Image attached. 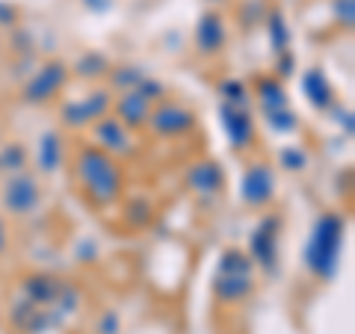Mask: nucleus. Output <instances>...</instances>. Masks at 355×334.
I'll return each mask as SVG.
<instances>
[{"label":"nucleus","instance_id":"obj_1","mask_svg":"<svg viewBox=\"0 0 355 334\" xmlns=\"http://www.w3.org/2000/svg\"><path fill=\"white\" fill-rule=\"evenodd\" d=\"M74 175H77V184H80L83 195L95 207L116 204L121 193H125V172H121L119 160L98 146H83L77 151Z\"/></svg>","mask_w":355,"mask_h":334},{"label":"nucleus","instance_id":"obj_2","mask_svg":"<svg viewBox=\"0 0 355 334\" xmlns=\"http://www.w3.org/2000/svg\"><path fill=\"white\" fill-rule=\"evenodd\" d=\"M343 219L338 213H320L314 228H311L308 246H305V266L320 281H331L340 266L343 249Z\"/></svg>","mask_w":355,"mask_h":334},{"label":"nucleus","instance_id":"obj_3","mask_svg":"<svg viewBox=\"0 0 355 334\" xmlns=\"http://www.w3.org/2000/svg\"><path fill=\"white\" fill-rule=\"evenodd\" d=\"M0 204L12 216H30L42 207V184L36 175L27 169L18 175H9L3 189H0Z\"/></svg>","mask_w":355,"mask_h":334},{"label":"nucleus","instance_id":"obj_4","mask_svg":"<svg viewBox=\"0 0 355 334\" xmlns=\"http://www.w3.org/2000/svg\"><path fill=\"white\" fill-rule=\"evenodd\" d=\"M69 77H71V71H69V65H65L62 60H48L27 80V86H24V92L21 95H24L27 104H51L53 98H60L62 89L69 86Z\"/></svg>","mask_w":355,"mask_h":334},{"label":"nucleus","instance_id":"obj_5","mask_svg":"<svg viewBox=\"0 0 355 334\" xmlns=\"http://www.w3.org/2000/svg\"><path fill=\"white\" fill-rule=\"evenodd\" d=\"M107 113H113V92L110 89H92L83 101H69L62 107V125L71 130H80Z\"/></svg>","mask_w":355,"mask_h":334},{"label":"nucleus","instance_id":"obj_6","mask_svg":"<svg viewBox=\"0 0 355 334\" xmlns=\"http://www.w3.org/2000/svg\"><path fill=\"white\" fill-rule=\"evenodd\" d=\"M146 128H151L157 137H187L196 128V113L178 101H160L151 107Z\"/></svg>","mask_w":355,"mask_h":334},{"label":"nucleus","instance_id":"obj_7","mask_svg":"<svg viewBox=\"0 0 355 334\" xmlns=\"http://www.w3.org/2000/svg\"><path fill=\"white\" fill-rule=\"evenodd\" d=\"M279 231H282L279 216H263L249 237V258L266 272H272L275 261H279Z\"/></svg>","mask_w":355,"mask_h":334},{"label":"nucleus","instance_id":"obj_8","mask_svg":"<svg viewBox=\"0 0 355 334\" xmlns=\"http://www.w3.org/2000/svg\"><path fill=\"white\" fill-rule=\"evenodd\" d=\"M275 195V172L270 163H249L240 181V198L249 207L270 204Z\"/></svg>","mask_w":355,"mask_h":334},{"label":"nucleus","instance_id":"obj_9","mask_svg":"<svg viewBox=\"0 0 355 334\" xmlns=\"http://www.w3.org/2000/svg\"><path fill=\"white\" fill-rule=\"evenodd\" d=\"M219 121H222V130L231 142L234 151H243L252 146L254 139V121H252V113L246 107H234V104H222L219 107Z\"/></svg>","mask_w":355,"mask_h":334},{"label":"nucleus","instance_id":"obj_10","mask_svg":"<svg viewBox=\"0 0 355 334\" xmlns=\"http://www.w3.org/2000/svg\"><path fill=\"white\" fill-rule=\"evenodd\" d=\"M228 42V30H225V18L219 12H202L196 24V48L202 57H216L225 51Z\"/></svg>","mask_w":355,"mask_h":334},{"label":"nucleus","instance_id":"obj_11","mask_svg":"<svg viewBox=\"0 0 355 334\" xmlns=\"http://www.w3.org/2000/svg\"><path fill=\"white\" fill-rule=\"evenodd\" d=\"M151 107H154V104L148 101V98H142L137 89H125V92H121L119 98H113V116H116L128 130L146 128Z\"/></svg>","mask_w":355,"mask_h":334},{"label":"nucleus","instance_id":"obj_12","mask_svg":"<svg viewBox=\"0 0 355 334\" xmlns=\"http://www.w3.org/2000/svg\"><path fill=\"white\" fill-rule=\"evenodd\" d=\"M92 133H95L98 148L110 151L113 157H116V154H128L130 151V130L121 125L113 113H107L98 121H92Z\"/></svg>","mask_w":355,"mask_h":334},{"label":"nucleus","instance_id":"obj_13","mask_svg":"<svg viewBox=\"0 0 355 334\" xmlns=\"http://www.w3.org/2000/svg\"><path fill=\"white\" fill-rule=\"evenodd\" d=\"M62 278L57 275H48V272H36V275H27L24 281H21V293H24V299H30L33 305L39 308H51L53 299L60 296L62 290Z\"/></svg>","mask_w":355,"mask_h":334},{"label":"nucleus","instance_id":"obj_14","mask_svg":"<svg viewBox=\"0 0 355 334\" xmlns=\"http://www.w3.org/2000/svg\"><path fill=\"white\" fill-rule=\"evenodd\" d=\"M187 184H190V189L198 195H216L222 184H225V175H222L219 163L198 160L196 166H190V172H187Z\"/></svg>","mask_w":355,"mask_h":334},{"label":"nucleus","instance_id":"obj_15","mask_svg":"<svg viewBox=\"0 0 355 334\" xmlns=\"http://www.w3.org/2000/svg\"><path fill=\"white\" fill-rule=\"evenodd\" d=\"M302 92L308 98V104L320 109V113H326V109H331V104H335V89H331L329 77L320 69H308L302 74Z\"/></svg>","mask_w":355,"mask_h":334},{"label":"nucleus","instance_id":"obj_16","mask_svg":"<svg viewBox=\"0 0 355 334\" xmlns=\"http://www.w3.org/2000/svg\"><path fill=\"white\" fill-rule=\"evenodd\" d=\"M254 290V281H252V275H216V281H214V296L219 299V302H225V305H237L243 302L246 296H252Z\"/></svg>","mask_w":355,"mask_h":334},{"label":"nucleus","instance_id":"obj_17","mask_svg":"<svg viewBox=\"0 0 355 334\" xmlns=\"http://www.w3.org/2000/svg\"><path fill=\"white\" fill-rule=\"evenodd\" d=\"M36 163H39V169H42L44 175L57 172V166L62 163V137H60L57 130L42 133L39 148H36Z\"/></svg>","mask_w":355,"mask_h":334},{"label":"nucleus","instance_id":"obj_18","mask_svg":"<svg viewBox=\"0 0 355 334\" xmlns=\"http://www.w3.org/2000/svg\"><path fill=\"white\" fill-rule=\"evenodd\" d=\"M30 166V154L24 142H0V175L9 177V175H18Z\"/></svg>","mask_w":355,"mask_h":334},{"label":"nucleus","instance_id":"obj_19","mask_svg":"<svg viewBox=\"0 0 355 334\" xmlns=\"http://www.w3.org/2000/svg\"><path fill=\"white\" fill-rule=\"evenodd\" d=\"M254 95L261 98L263 109H279V107H287V92L279 77H258L254 80Z\"/></svg>","mask_w":355,"mask_h":334},{"label":"nucleus","instance_id":"obj_20","mask_svg":"<svg viewBox=\"0 0 355 334\" xmlns=\"http://www.w3.org/2000/svg\"><path fill=\"white\" fill-rule=\"evenodd\" d=\"M74 71L86 77V80H98V77H107L110 74V60L104 57L101 51H86L80 60H77Z\"/></svg>","mask_w":355,"mask_h":334},{"label":"nucleus","instance_id":"obj_21","mask_svg":"<svg viewBox=\"0 0 355 334\" xmlns=\"http://www.w3.org/2000/svg\"><path fill=\"white\" fill-rule=\"evenodd\" d=\"M266 30H270V44L275 53H284L287 44H291V30H287V21L279 9H272L270 15H266Z\"/></svg>","mask_w":355,"mask_h":334},{"label":"nucleus","instance_id":"obj_22","mask_svg":"<svg viewBox=\"0 0 355 334\" xmlns=\"http://www.w3.org/2000/svg\"><path fill=\"white\" fill-rule=\"evenodd\" d=\"M252 258L240 249H228L222 252V261H219V272L222 275H252Z\"/></svg>","mask_w":355,"mask_h":334},{"label":"nucleus","instance_id":"obj_23","mask_svg":"<svg viewBox=\"0 0 355 334\" xmlns=\"http://www.w3.org/2000/svg\"><path fill=\"white\" fill-rule=\"evenodd\" d=\"M266 113V125H270L275 133H291V130H296V116L291 113L287 107H279V109H263Z\"/></svg>","mask_w":355,"mask_h":334},{"label":"nucleus","instance_id":"obj_24","mask_svg":"<svg viewBox=\"0 0 355 334\" xmlns=\"http://www.w3.org/2000/svg\"><path fill=\"white\" fill-rule=\"evenodd\" d=\"M142 74L139 69H133V65H121V69H113L110 71V80H113V86L116 89H121V92H125V89H137V83L142 80Z\"/></svg>","mask_w":355,"mask_h":334},{"label":"nucleus","instance_id":"obj_25","mask_svg":"<svg viewBox=\"0 0 355 334\" xmlns=\"http://www.w3.org/2000/svg\"><path fill=\"white\" fill-rule=\"evenodd\" d=\"M151 216H154V207L146 202V198H133L128 204V222L133 228H146L151 222Z\"/></svg>","mask_w":355,"mask_h":334},{"label":"nucleus","instance_id":"obj_26","mask_svg":"<svg viewBox=\"0 0 355 334\" xmlns=\"http://www.w3.org/2000/svg\"><path fill=\"white\" fill-rule=\"evenodd\" d=\"M219 92H222V98H225V104H234V107H246L249 104V89L243 86L240 80H222Z\"/></svg>","mask_w":355,"mask_h":334},{"label":"nucleus","instance_id":"obj_27","mask_svg":"<svg viewBox=\"0 0 355 334\" xmlns=\"http://www.w3.org/2000/svg\"><path fill=\"white\" fill-rule=\"evenodd\" d=\"M36 308H39V305H33L30 299H24V296H21L18 302L12 305V310H9V317H12V326H15V328H21V331H24V328L30 326L33 314H36Z\"/></svg>","mask_w":355,"mask_h":334},{"label":"nucleus","instance_id":"obj_28","mask_svg":"<svg viewBox=\"0 0 355 334\" xmlns=\"http://www.w3.org/2000/svg\"><path fill=\"white\" fill-rule=\"evenodd\" d=\"M279 166H284L287 172H302L305 166H308V154L302 148H282Z\"/></svg>","mask_w":355,"mask_h":334},{"label":"nucleus","instance_id":"obj_29","mask_svg":"<svg viewBox=\"0 0 355 334\" xmlns=\"http://www.w3.org/2000/svg\"><path fill=\"white\" fill-rule=\"evenodd\" d=\"M335 18H338V24L352 27L355 24V0H335Z\"/></svg>","mask_w":355,"mask_h":334},{"label":"nucleus","instance_id":"obj_30","mask_svg":"<svg viewBox=\"0 0 355 334\" xmlns=\"http://www.w3.org/2000/svg\"><path fill=\"white\" fill-rule=\"evenodd\" d=\"M137 92H139L142 98H148V101L154 104V101H160V98H163V83L148 80V77H142V80L137 83Z\"/></svg>","mask_w":355,"mask_h":334},{"label":"nucleus","instance_id":"obj_31","mask_svg":"<svg viewBox=\"0 0 355 334\" xmlns=\"http://www.w3.org/2000/svg\"><path fill=\"white\" fill-rule=\"evenodd\" d=\"M121 331V319L116 310H104L101 319H98V334H119Z\"/></svg>","mask_w":355,"mask_h":334},{"label":"nucleus","instance_id":"obj_32","mask_svg":"<svg viewBox=\"0 0 355 334\" xmlns=\"http://www.w3.org/2000/svg\"><path fill=\"white\" fill-rule=\"evenodd\" d=\"M15 21H18V9L0 0V27H12Z\"/></svg>","mask_w":355,"mask_h":334},{"label":"nucleus","instance_id":"obj_33","mask_svg":"<svg viewBox=\"0 0 355 334\" xmlns=\"http://www.w3.org/2000/svg\"><path fill=\"white\" fill-rule=\"evenodd\" d=\"M293 65H296V62H293L291 53H287V51L279 53V74H282V77H291V74H293Z\"/></svg>","mask_w":355,"mask_h":334},{"label":"nucleus","instance_id":"obj_34","mask_svg":"<svg viewBox=\"0 0 355 334\" xmlns=\"http://www.w3.org/2000/svg\"><path fill=\"white\" fill-rule=\"evenodd\" d=\"M86 9H92V12H107L110 6H113V0H83Z\"/></svg>","mask_w":355,"mask_h":334},{"label":"nucleus","instance_id":"obj_35","mask_svg":"<svg viewBox=\"0 0 355 334\" xmlns=\"http://www.w3.org/2000/svg\"><path fill=\"white\" fill-rule=\"evenodd\" d=\"M6 246H9V231H6V222H3V216H0V254L6 252Z\"/></svg>","mask_w":355,"mask_h":334},{"label":"nucleus","instance_id":"obj_36","mask_svg":"<svg viewBox=\"0 0 355 334\" xmlns=\"http://www.w3.org/2000/svg\"><path fill=\"white\" fill-rule=\"evenodd\" d=\"M340 128L347 130V137H352V113L347 109V113H340Z\"/></svg>","mask_w":355,"mask_h":334},{"label":"nucleus","instance_id":"obj_37","mask_svg":"<svg viewBox=\"0 0 355 334\" xmlns=\"http://www.w3.org/2000/svg\"><path fill=\"white\" fill-rule=\"evenodd\" d=\"M0 142H3V125H0Z\"/></svg>","mask_w":355,"mask_h":334}]
</instances>
